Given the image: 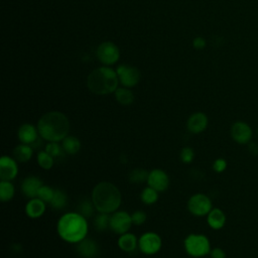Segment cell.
Masks as SVG:
<instances>
[{
  "mask_svg": "<svg viewBox=\"0 0 258 258\" xmlns=\"http://www.w3.org/2000/svg\"><path fill=\"white\" fill-rule=\"evenodd\" d=\"M57 232L62 240L71 244H78L87 238L89 225L87 218L79 212L64 214L58 221Z\"/></svg>",
  "mask_w": 258,
  "mask_h": 258,
  "instance_id": "cell-1",
  "label": "cell"
},
{
  "mask_svg": "<svg viewBox=\"0 0 258 258\" xmlns=\"http://www.w3.org/2000/svg\"><path fill=\"white\" fill-rule=\"evenodd\" d=\"M37 127L43 139L49 142H60L69 135L71 125L64 113L51 111L40 118Z\"/></svg>",
  "mask_w": 258,
  "mask_h": 258,
  "instance_id": "cell-2",
  "label": "cell"
},
{
  "mask_svg": "<svg viewBox=\"0 0 258 258\" xmlns=\"http://www.w3.org/2000/svg\"><path fill=\"white\" fill-rule=\"evenodd\" d=\"M91 200L99 213L111 214L116 212L120 207L122 196L114 184L101 182L94 187Z\"/></svg>",
  "mask_w": 258,
  "mask_h": 258,
  "instance_id": "cell-3",
  "label": "cell"
},
{
  "mask_svg": "<svg viewBox=\"0 0 258 258\" xmlns=\"http://www.w3.org/2000/svg\"><path fill=\"white\" fill-rule=\"evenodd\" d=\"M118 82L117 72L108 67H101L88 76L87 86L96 95H108L117 90Z\"/></svg>",
  "mask_w": 258,
  "mask_h": 258,
  "instance_id": "cell-4",
  "label": "cell"
},
{
  "mask_svg": "<svg viewBox=\"0 0 258 258\" xmlns=\"http://www.w3.org/2000/svg\"><path fill=\"white\" fill-rule=\"evenodd\" d=\"M186 252L194 257L201 258L208 255L211 252V243L207 236L203 234H190L184 241Z\"/></svg>",
  "mask_w": 258,
  "mask_h": 258,
  "instance_id": "cell-5",
  "label": "cell"
},
{
  "mask_svg": "<svg viewBox=\"0 0 258 258\" xmlns=\"http://www.w3.org/2000/svg\"><path fill=\"white\" fill-rule=\"evenodd\" d=\"M213 209L211 199L205 194H195L188 201L189 212L197 217L207 216Z\"/></svg>",
  "mask_w": 258,
  "mask_h": 258,
  "instance_id": "cell-6",
  "label": "cell"
},
{
  "mask_svg": "<svg viewBox=\"0 0 258 258\" xmlns=\"http://www.w3.org/2000/svg\"><path fill=\"white\" fill-rule=\"evenodd\" d=\"M162 240L157 233L146 232L138 239V248L145 255H154L161 249Z\"/></svg>",
  "mask_w": 258,
  "mask_h": 258,
  "instance_id": "cell-7",
  "label": "cell"
},
{
  "mask_svg": "<svg viewBox=\"0 0 258 258\" xmlns=\"http://www.w3.org/2000/svg\"><path fill=\"white\" fill-rule=\"evenodd\" d=\"M133 225L131 215L126 211H116L110 218V230L118 235L127 233Z\"/></svg>",
  "mask_w": 258,
  "mask_h": 258,
  "instance_id": "cell-8",
  "label": "cell"
},
{
  "mask_svg": "<svg viewBox=\"0 0 258 258\" xmlns=\"http://www.w3.org/2000/svg\"><path fill=\"white\" fill-rule=\"evenodd\" d=\"M97 57L100 62L106 66H111L119 60L120 52L119 49L110 42H105L97 49Z\"/></svg>",
  "mask_w": 258,
  "mask_h": 258,
  "instance_id": "cell-9",
  "label": "cell"
},
{
  "mask_svg": "<svg viewBox=\"0 0 258 258\" xmlns=\"http://www.w3.org/2000/svg\"><path fill=\"white\" fill-rule=\"evenodd\" d=\"M119 81L126 88H132L140 81V72L136 68L121 65L116 70Z\"/></svg>",
  "mask_w": 258,
  "mask_h": 258,
  "instance_id": "cell-10",
  "label": "cell"
},
{
  "mask_svg": "<svg viewBox=\"0 0 258 258\" xmlns=\"http://www.w3.org/2000/svg\"><path fill=\"white\" fill-rule=\"evenodd\" d=\"M19 175L18 160L15 157L3 155L0 159V179L2 181H14Z\"/></svg>",
  "mask_w": 258,
  "mask_h": 258,
  "instance_id": "cell-11",
  "label": "cell"
},
{
  "mask_svg": "<svg viewBox=\"0 0 258 258\" xmlns=\"http://www.w3.org/2000/svg\"><path fill=\"white\" fill-rule=\"evenodd\" d=\"M147 185L156 190L158 193L164 192L169 186V178L164 170L160 168H155L149 171Z\"/></svg>",
  "mask_w": 258,
  "mask_h": 258,
  "instance_id": "cell-12",
  "label": "cell"
},
{
  "mask_svg": "<svg viewBox=\"0 0 258 258\" xmlns=\"http://www.w3.org/2000/svg\"><path fill=\"white\" fill-rule=\"evenodd\" d=\"M230 132L233 140L239 144H248L253 135L251 127L243 121L235 122L232 125Z\"/></svg>",
  "mask_w": 258,
  "mask_h": 258,
  "instance_id": "cell-13",
  "label": "cell"
},
{
  "mask_svg": "<svg viewBox=\"0 0 258 258\" xmlns=\"http://www.w3.org/2000/svg\"><path fill=\"white\" fill-rule=\"evenodd\" d=\"M43 186L44 183L40 178L36 176H29L22 182L21 191L25 197L29 199H34L38 198L39 191Z\"/></svg>",
  "mask_w": 258,
  "mask_h": 258,
  "instance_id": "cell-14",
  "label": "cell"
},
{
  "mask_svg": "<svg viewBox=\"0 0 258 258\" xmlns=\"http://www.w3.org/2000/svg\"><path fill=\"white\" fill-rule=\"evenodd\" d=\"M76 245V251L82 258H96L99 255L98 244L90 238H85Z\"/></svg>",
  "mask_w": 258,
  "mask_h": 258,
  "instance_id": "cell-15",
  "label": "cell"
},
{
  "mask_svg": "<svg viewBox=\"0 0 258 258\" xmlns=\"http://www.w3.org/2000/svg\"><path fill=\"white\" fill-rule=\"evenodd\" d=\"M19 139L22 143L28 144L33 146L39 139H40V133L38 130V127L34 126L33 124L30 123H25L21 125L19 128Z\"/></svg>",
  "mask_w": 258,
  "mask_h": 258,
  "instance_id": "cell-16",
  "label": "cell"
},
{
  "mask_svg": "<svg viewBox=\"0 0 258 258\" xmlns=\"http://www.w3.org/2000/svg\"><path fill=\"white\" fill-rule=\"evenodd\" d=\"M208 126V117L203 112H196L192 114L187 121V128L191 133H202Z\"/></svg>",
  "mask_w": 258,
  "mask_h": 258,
  "instance_id": "cell-17",
  "label": "cell"
},
{
  "mask_svg": "<svg viewBox=\"0 0 258 258\" xmlns=\"http://www.w3.org/2000/svg\"><path fill=\"white\" fill-rule=\"evenodd\" d=\"M46 202L40 198L30 199L26 205V214L31 219H38L46 212Z\"/></svg>",
  "mask_w": 258,
  "mask_h": 258,
  "instance_id": "cell-18",
  "label": "cell"
},
{
  "mask_svg": "<svg viewBox=\"0 0 258 258\" xmlns=\"http://www.w3.org/2000/svg\"><path fill=\"white\" fill-rule=\"evenodd\" d=\"M207 222L212 229L220 230L226 224V215L221 209L214 208L207 215Z\"/></svg>",
  "mask_w": 258,
  "mask_h": 258,
  "instance_id": "cell-19",
  "label": "cell"
},
{
  "mask_svg": "<svg viewBox=\"0 0 258 258\" xmlns=\"http://www.w3.org/2000/svg\"><path fill=\"white\" fill-rule=\"evenodd\" d=\"M117 245L122 251L126 253H131L136 250L138 246V240L134 234L127 232L120 235L117 241Z\"/></svg>",
  "mask_w": 258,
  "mask_h": 258,
  "instance_id": "cell-20",
  "label": "cell"
},
{
  "mask_svg": "<svg viewBox=\"0 0 258 258\" xmlns=\"http://www.w3.org/2000/svg\"><path fill=\"white\" fill-rule=\"evenodd\" d=\"M34 154V148L31 145L21 143L14 149V157L19 162H27L32 159Z\"/></svg>",
  "mask_w": 258,
  "mask_h": 258,
  "instance_id": "cell-21",
  "label": "cell"
},
{
  "mask_svg": "<svg viewBox=\"0 0 258 258\" xmlns=\"http://www.w3.org/2000/svg\"><path fill=\"white\" fill-rule=\"evenodd\" d=\"M62 146H63V148H64V150H65V152L67 154L74 155V154H76V153H78L80 151V149H81V141L76 136L68 135L62 141Z\"/></svg>",
  "mask_w": 258,
  "mask_h": 258,
  "instance_id": "cell-22",
  "label": "cell"
},
{
  "mask_svg": "<svg viewBox=\"0 0 258 258\" xmlns=\"http://www.w3.org/2000/svg\"><path fill=\"white\" fill-rule=\"evenodd\" d=\"M16 188L11 181H2L0 183V200L2 202H10L14 199Z\"/></svg>",
  "mask_w": 258,
  "mask_h": 258,
  "instance_id": "cell-23",
  "label": "cell"
},
{
  "mask_svg": "<svg viewBox=\"0 0 258 258\" xmlns=\"http://www.w3.org/2000/svg\"><path fill=\"white\" fill-rule=\"evenodd\" d=\"M115 98L119 104L124 106L130 105L134 101V95L132 91L126 87L117 88V90L115 91Z\"/></svg>",
  "mask_w": 258,
  "mask_h": 258,
  "instance_id": "cell-24",
  "label": "cell"
},
{
  "mask_svg": "<svg viewBox=\"0 0 258 258\" xmlns=\"http://www.w3.org/2000/svg\"><path fill=\"white\" fill-rule=\"evenodd\" d=\"M50 205L53 209L58 211L65 209L68 205V195L62 190H59V189L55 190V195Z\"/></svg>",
  "mask_w": 258,
  "mask_h": 258,
  "instance_id": "cell-25",
  "label": "cell"
},
{
  "mask_svg": "<svg viewBox=\"0 0 258 258\" xmlns=\"http://www.w3.org/2000/svg\"><path fill=\"white\" fill-rule=\"evenodd\" d=\"M110 218L111 216L109 214L100 213L98 214L93 222V226L96 231L98 232H104L108 229H110Z\"/></svg>",
  "mask_w": 258,
  "mask_h": 258,
  "instance_id": "cell-26",
  "label": "cell"
},
{
  "mask_svg": "<svg viewBox=\"0 0 258 258\" xmlns=\"http://www.w3.org/2000/svg\"><path fill=\"white\" fill-rule=\"evenodd\" d=\"M140 200L145 205H153L158 200V192L148 186L141 192Z\"/></svg>",
  "mask_w": 258,
  "mask_h": 258,
  "instance_id": "cell-27",
  "label": "cell"
},
{
  "mask_svg": "<svg viewBox=\"0 0 258 258\" xmlns=\"http://www.w3.org/2000/svg\"><path fill=\"white\" fill-rule=\"evenodd\" d=\"M37 160H38V164L46 170L51 169L55 163V157L49 154L46 150H42L38 153Z\"/></svg>",
  "mask_w": 258,
  "mask_h": 258,
  "instance_id": "cell-28",
  "label": "cell"
},
{
  "mask_svg": "<svg viewBox=\"0 0 258 258\" xmlns=\"http://www.w3.org/2000/svg\"><path fill=\"white\" fill-rule=\"evenodd\" d=\"M148 171L143 168H135L129 174V182L131 184H142L147 182Z\"/></svg>",
  "mask_w": 258,
  "mask_h": 258,
  "instance_id": "cell-29",
  "label": "cell"
},
{
  "mask_svg": "<svg viewBox=\"0 0 258 258\" xmlns=\"http://www.w3.org/2000/svg\"><path fill=\"white\" fill-rule=\"evenodd\" d=\"M95 210H96V208H95L92 200H83V201H81V203L78 207V212L86 218L92 217Z\"/></svg>",
  "mask_w": 258,
  "mask_h": 258,
  "instance_id": "cell-30",
  "label": "cell"
},
{
  "mask_svg": "<svg viewBox=\"0 0 258 258\" xmlns=\"http://www.w3.org/2000/svg\"><path fill=\"white\" fill-rule=\"evenodd\" d=\"M45 150L55 158L56 157H62L66 153L63 146L59 142H49L46 145Z\"/></svg>",
  "mask_w": 258,
  "mask_h": 258,
  "instance_id": "cell-31",
  "label": "cell"
},
{
  "mask_svg": "<svg viewBox=\"0 0 258 258\" xmlns=\"http://www.w3.org/2000/svg\"><path fill=\"white\" fill-rule=\"evenodd\" d=\"M54 195H55V189H53L52 187L50 186H46L44 185L40 191H39V194H38V198L42 199L44 202L46 203H51V201L53 200L54 198Z\"/></svg>",
  "mask_w": 258,
  "mask_h": 258,
  "instance_id": "cell-32",
  "label": "cell"
},
{
  "mask_svg": "<svg viewBox=\"0 0 258 258\" xmlns=\"http://www.w3.org/2000/svg\"><path fill=\"white\" fill-rule=\"evenodd\" d=\"M195 158V152L193 150V148L189 147V146H186L182 149L181 151V160L186 163V164H189L191 163Z\"/></svg>",
  "mask_w": 258,
  "mask_h": 258,
  "instance_id": "cell-33",
  "label": "cell"
},
{
  "mask_svg": "<svg viewBox=\"0 0 258 258\" xmlns=\"http://www.w3.org/2000/svg\"><path fill=\"white\" fill-rule=\"evenodd\" d=\"M146 218H147L146 213L141 210H137L131 214L132 223H133V225H136V226H140V225L144 224V222L146 221Z\"/></svg>",
  "mask_w": 258,
  "mask_h": 258,
  "instance_id": "cell-34",
  "label": "cell"
},
{
  "mask_svg": "<svg viewBox=\"0 0 258 258\" xmlns=\"http://www.w3.org/2000/svg\"><path fill=\"white\" fill-rule=\"evenodd\" d=\"M227 168V161L224 158H217L213 162V169L217 174H221Z\"/></svg>",
  "mask_w": 258,
  "mask_h": 258,
  "instance_id": "cell-35",
  "label": "cell"
},
{
  "mask_svg": "<svg viewBox=\"0 0 258 258\" xmlns=\"http://www.w3.org/2000/svg\"><path fill=\"white\" fill-rule=\"evenodd\" d=\"M210 254H211L212 258H226V252L220 247L211 249Z\"/></svg>",
  "mask_w": 258,
  "mask_h": 258,
  "instance_id": "cell-36",
  "label": "cell"
},
{
  "mask_svg": "<svg viewBox=\"0 0 258 258\" xmlns=\"http://www.w3.org/2000/svg\"><path fill=\"white\" fill-rule=\"evenodd\" d=\"M193 45L197 50H203L206 46V41L203 38H196L193 42Z\"/></svg>",
  "mask_w": 258,
  "mask_h": 258,
  "instance_id": "cell-37",
  "label": "cell"
},
{
  "mask_svg": "<svg viewBox=\"0 0 258 258\" xmlns=\"http://www.w3.org/2000/svg\"><path fill=\"white\" fill-rule=\"evenodd\" d=\"M248 150L253 156L258 155V144L255 142H249L248 143Z\"/></svg>",
  "mask_w": 258,
  "mask_h": 258,
  "instance_id": "cell-38",
  "label": "cell"
},
{
  "mask_svg": "<svg viewBox=\"0 0 258 258\" xmlns=\"http://www.w3.org/2000/svg\"><path fill=\"white\" fill-rule=\"evenodd\" d=\"M257 135H258V129H257Z\"/></svg>",
  "mask_w": 258,
  "mask_h": 258,
  "instance_id": "cell-39",
  "label": "cell"
}]
</instances>
